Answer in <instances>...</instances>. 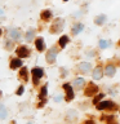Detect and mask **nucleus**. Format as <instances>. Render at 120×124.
I'll list each match as a JSON object with an SVG mask.
<instances>
[{
    "mask_svg": "<svg viewBox=\"0 0 120 124\" xmlns=\"http://www.w3.org/2000/svg\"><path fill=\"white\" fill-rule=\"evenodd\" d=\"M84 124H94V122H92V120H87Z\"/></svg>",
    "mask_w": 120,
    "mask_h": 124,
    "instance_id": "nucleus-27",
    "label": "nucleus"
},
{
    "mask_svg": "<svg viewBox=\"0 0 120 124\" xmlns=\"http://www.w3.org/2000/svg\"><path fill=\"white\" fill-rule=\"evenodd\" d=\"M0 35H1V30H0Z\"/></svg>",
    "mask_w": 120,
    "mask_h": 124,
    "instance_id": "nucleus-29",
    "label": "nucleus"
},
{
    "mask_svg": "<svg viewBox=\"0 0 120 124\" xmlns=\"http://www.w3.org/2000/svg\"><path fill=\"white\" fill-rule=\"evenodd\" d=\"M84 84H85V80L83 79V78H77V79H75V81H74V87H75V89H80Z\"/></svg>",
    "mask_w": 120,
    "mask_h": 124,
    "instance_id": "nucleus-15",
    "label": "nucleus"
},
{
    "mask_svg": "<svg viewBox=\"0 0 120 124\" xmlns=\"http://www.w3.org/2000/svg\"><path fill=\"white\" fill-rule=\"evenodd\" d=\"M67 43H68V36H66V35L61 36V39H60V46L61 48H65V46L67 45Z\"/></svg>",
    "mask_w": 120,
    "mask_h": 124,
    "instance_id": "nucleus-17",
    "label": "nucleus"
},
{
    "mask_svg": "<svg viewBox=\"0 0 120 124\" xmlns=\"http://www.w3.org/2000/svg\"><path fill=\"white\" fill-rule=\"evenodd\" d=\"M105 21H106V16H105V14H99V16H97V17L94 18V22H96V25H98V26L103 25V23H105Z\"/></svg>",
    "mask_w": 120,
    "mask_h": 124,
    "instance_id": "nucleus-16",
    "label": "nucleus"
},
{
    "mask_svg": "<svg viewBox=\"0 0 120 124\" xmlns=\"http://www.w3.org/2000/svg\"><path fill=\"white\" fill-rule=\"evenodd\" d=\"M105 72H106V75H107V76H114V75H115V72H116L115 66H112V65L106 66V70H105Z\"/></svg>",
    "mask_w": 120,
    "mask_h": 124,
    "instance_id": "nucleus-13",
    "label": "nucleus"
},
{
    "mask_svg": "<svg viewBox=\"0 0 120 124\" xmlns=\"http://www.w3.org/2000/svg\"><path fill=\"white\" fill-rule=\"evenodd\" d=\"M61 100H62V96H57L56 98H54V101H56V102H60Z\"/></svg>",
    "mask_w": 120,
    "mask_h": 124,
    "instance_id": "nucleus-26",
    "label": "nucleus"
},
{
    "mask_svg": "<svg viewBox=\"0 0 120 124\" xmlns=\"http://www.w3.org/2000/svg\"><path fill=\"white\" fill-rule=\"evenodd\" d=\"M83 30H84V25H83V23H76V25L72 26V34L74 35H77L80 31H83Z\"/></svg>",
    "mask_w": 120,
    "mask_h": 124,
    "instance_id": "nucleus-12",
    "label": "nucleus"
},
{
    "mask_svg": "<svg viewBox=\"0 0 120 124\" xmlns=\"http://www.w3.org/2000/svg\"><path fill=\"white\" fill-rule=\"evenodd\" d=\"M29 124H31V123H29Z\"/></svg>",
    "mask_w": 120,
    "mask_h": 124,
    "instance_id": "nucleus-31",
    "label": "nucleus"
},
{
    "mask_svg": "<svg viewBox=\"0 0 120 124\" xmlns=\"http://www.w3.org/2000/svg\"><path fill=\"white\" fill-rule=\"evenodd\" d=\"M63 89H66V92H67V93H66V94H67V96H66V100L71 101L74 98V89L71 88V85H70V84H63Z\"/></svg>",
    "mask_w": 120,
    "mask_h": 124,
    "instance_id": "nucleus-7",
    "label": "nucleus"
},
{
    "mask_svg": "<svg viewBox=\"0 0 120 124\" xmlns=\"http://www.w3.org/2000/svg\"><path fill=\"white\" fill-rule=\"evenodd\" d=\"M23 91H25V88H23V85H21V87L18 88V91H17V94H18V96H21L22 93H23Z\"/></svg>",
    "mask_w": 120,
    "mask_h": 124,
    "instance_id": "nucleus-25",
    "label": "nucleus"
},
{
    "mask_svg": "<svg viewBox=\"0 0 120 124\" xmlns=\"http://www.w3.org/2000/svg\"><path fill=\"white\" fill-rule=\"evenodd\" d=\"M9 38L13 41H15V40H18V39L21 38V32H19L17 29H12V30H9Z\"/></svg>",
    "mask_w": 120,
    "mask_h": 124,
    "instance_id": "nucleus-9",
    "label": "nucleus"
},
{
    "mask_svg": "<svg viewBox=\"0 0 120 124\" xmlns=\"http://www.w3.org/2000/svg\"><path fill=\"white\" fill-rule=\"evenodd\" d=\"M7 108L3 106V105H0V119H5L7 118Z\"/></svg>",
    "mask_w": 120,
    "mask_h": 124,
    "instance_id": "nucleus-19",
    "label": "nucleus"
},
{
    "mask_svg": "<svg viewBox=\"0 0 120 124\" xmlns=\"http://www.w3.org/2000/svg\"><path fill=\"white\" fill-rule=\"evenodd\" d=\"M35 45H36V49L39 50V52H41V50H44V48H45L44 40H43L41 38H39V39H36V41H35Z\"/></svg>",
    "mask_w": 120,
    "mask_h": 124,
    "instance_id": "nucleus-11",
    "label": "nucleus"
},
{
    "mask_svg": "<svg viewBox=\"0 0 120 124\" xmlns=\"http://www.w3.org/2000/svg\"><path fill=\"white\" fill-rule=\"evenodd\" d=\"M112 107H114V102H111V101H102L97 105L98 110H106V108H112Z\"/></svg>",
    "mask_w": 120,
    "mask_h": 124,
    "instance_id": "nucleus-6",
    "label": "nucleus"
},
{
    "mask_svg": "<svg viewBox=\"0 0 120 124\" xmlns=\"http://www.w3.org/2000/svg\"><path fill=\"white\" fill-rule=\"evenodd\" d=\"M90 69H92V65H90V62H80V65H79V70L81 72H89L90 71Z\"/></svg>",
    "mask_w": 120,
    "mask_h": 124,
    "instance_id": "nucleus-8",
    "label": "nucleus"
},
{
    "mask_svg": "<svg viewBox=\"0 0 120 124\" xmlns=\"http://www.w3.org/2000/svg\"><path fill=\"white\" fill-rule=\"evenodd\" d=\"M19 76L23 78V80H27V69L26 67L21 69V71H19Z\"/></svg>",
    "mask_w": 120,
    "mask_h": 124,
    "instance_id": "nucleus-21",
    "label": "nucleus"
},
{
    "mask_svg": "<svg viewBox=\"0 0 120 124\" xmlns=\"http://www.w3.org/2000/svg\"><path fill=\"white\" fill-rule=\"evenodd\" d=\"M98 92V87L94 83H89L87 87H85V94L87 96H93Z\"/></svg>",
    "mask_w": 120,
    "mask_h": 124,
    "instance_id": "nucleus-4",
    "label": "nucleus"
},
{
    "mask_svg": "<svg viewBox=\"0 0 120 124\" xmlns=\"http://www.w3.org/2000/svg\"><path fill=\"white\" fill-rule=\"evenodd\" d=\"M92 76H93V79L99 80L103 76V70L101 69V67H96V69H94V71H93V74H92Z\"/></svg>",
    "mask_w": 120,
    "mask_h": 124,
    "instance_id": "nucleus-10",
    "label": "nucleus"
},
{
    "mask_svg": "<svg viewBox=\"0 0 120 124\" xmlns=\"http://www.w3.org/2000/svg\"><path fill=\"white\" fill-rule=\"evenodd\" d=\"M63 1H67V0H63Z\"/></svg>",
    "mask_w": 120,
    "mask_h": 124,
    "instance_id": "nucleus-30",
    "label": "nucleus"
},
{
    "mask_svg": "<svg viewBox=\"0 0 120 124\" xmlns=\"http://www.w3.org/2000/svg\"><path fill=\"white\" fill-rule=\"evenodd\" d=\"M102 98H103V93H98V94H97L94 98H93V103H98Z\"/></svg>",
    "mask_w": 120,
    "mask_h": 124,
    "instance_id": "nucleus-23",
    "label": "nucleus"
},
{
    "mask_svg": "<svg viewBox=\"0 0 120 124\" xmlns=\"http://www.w3.org/2000/svg\"><path fill=\"white\" fill-rule=\"evenodd\" d=\"M110 46V43H108L107 40H99V48H102V49H106Z\"/></svg>",
    "mask_w": 120,
    "mask_h": 124,
    "instance_id": "nucleus-22",
    "label": "nucleus"
},
{
    "mask_svg": "<svg viewBox=\"0 0 120 124\" xmlns=\"http://www.w3.org/2000/svg\"><path fill=\"white\" fill-rule=\"evenodd\" d=\"M17 67H22V61L19 58H14L10 61V69H17Z\"/></svg>",
    "mask_w": 120,
    "mask_h": 124,
    "instance_id": "nucleus-14",
    "label": "nucleus"
},
{
    "mask_svg": "<svg viewBox=\"0 0 120 124\" xmlns=\"http://www.w3.org/2000/svg\"><path fill=\"white\" fill-rule=\"evenodd\" d=\"M62 29H63V19L58 18V19H56V21H54L52 29H50V32L57 34V32H60V31H62Z\"/></svg>",
    "mask_w": 120,
    "mask_h": 124,
    "instance_id": "nucleus-2",
    "label": "nucleus"
},
{
    "mask_svg": "<svg viewBox=\"0 0 120 124\" xmlns=\"http://www.w3.org/2000/svg\"><path fill=\"white\" fill-rule=\"evenodd\" d=\"M34 32H35V31H34L32 29L27 31V34H26V40H27V41H31V40L34 39Z\"/></svg>",
    "mask_w": 120,
    "mask_h": 124,
    "instance_id": "nucleus-20",
    "label": "nucleus"
},
{
    "mask_svg": "<svg viewBox=\"0 0 120 124\" xmlns=\"http://www.w3.org/2000/svg\"><path fill=\"white\" fill-rule=\"evenodd\" d=\"M57 54H58V50H57V48H50L48 52H46V56H45V58H46V61H48V63H53L54 61H56V58H57Z\"/></svg>",
    "mask_w": 120,
    "mask_h": 124,
    "instance_id": "nucleus-1",
    "label": "nucleus"
},
{
    "mask_svg": "<svg viewBox=\"0 0 120 124\" xmlns=\"http://www.w3.org/2000/svg\"><path fill=\"white\" fill-rule=\"evenodd\" d=\"M0 16H4V10L1 9V8H0Z\"/></svg>",
    "mask_w": 120,
    "mask_h": 124,
    "instance_id": "nucleus-28",
    "label": "nucleus"
},
{
    "mask_svg": "<svg viewBox=\"0 0 120 124\" xmlns=\"http://www.w3.org/2000/svg\"><path fill=\"white\" fill-rule=\"evenodd\" d=\"M50 17H52V13H50V10H44V12H41V19H44V21H48V19H50Z\"/></svg>",
    "mask_w": 120,
    "mask_h": 124,
    "instance_id": "nucleus-18",
    "label": "nucleus"
},
{
    "mask_svg": "<svg viewBox=\"0 0 120 124\" xmlns=\"http://www.w3.org/2000/svg\"><path fill=\"white\" fill-rule=\"evenodd\" d=\"M46 96V87H43L41 88V92H40V98H43V97Z\"/></svg>",
    "mask_w": 120,
    "mask_h": 124,
    "instance_id": "nucleus-24",
    "label": "nucleus"
},
{
    "mask_svg": "<svg viewBox=\"0 0 120 124\" xmlns=\"http://www.w3.org/2000/svg\"><path fill=\"white\" fill-rule=\"evenodd\" d=\"M31 74H32L34 84H38V83H39V79H40V78H43V75H44V71H43L41 69H39V67H35V69H32Z\"/></svg>",
    "mask_w": 120,
    "mask_h": 124,
    "instance_id": "nucleus-3",
    "label": "nucleus"
},
{
    "mask_svg": "<svg viewBox=\"0 0 120 124\" xmlns=\"http://www.w3.org/2000/svg\"><path fill=\"white\" fill-rule=\"evenodd\" d=\"M15 53L18 54V57L19 58H26V57H29L30 56V50L26 48V46H18L17 50H15Z\"/></svg>",
    "mask_w": 120,
    "mask_h": 124,
    "instance_id": "nucleus-5",
    "label": "nucleus"
}]
</instances>
